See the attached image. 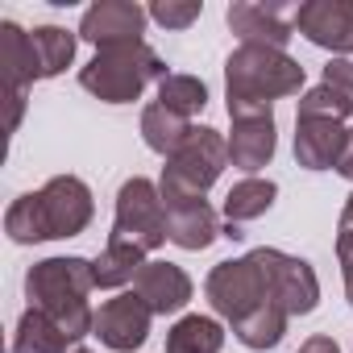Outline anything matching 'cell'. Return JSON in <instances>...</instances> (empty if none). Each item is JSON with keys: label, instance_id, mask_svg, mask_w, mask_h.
Here are the masks:
<instances>
[{"label": "cell", "instance_id": "14", "mask_svg": "<svg viewBox=\"0 0 353 353\" xmlns=\"http://www.w3.org/2000/svg\"><path fill=\"white\" fill-rule=\"evenodd\" d=\"M133 291L150 303L154 316H170V312H183L188 299H192V279L183 266H174V262H145Z\"/></svg>", "mask_w": 353, "mask_h": 353}, {"label": "cell", "instance_id": "28", "mask_svg": "<svg viewBox=\"0 0 353 353\" xmlns=\"http://www.w3.org/2000/svg\"><path fill=\"white\" fill-rule=\"evenodd\" d=\"M336 258H341V274H345V295L353 303V225L349 221L336 225Z\"/></svg>", "mask_w": 353, "mask_h": 353}, {"label": "cell", "instance_id": "1", "mask_svg": "<svg viewBox=\"0 0 353 353\" xmlns=\"http://www.w3.org/2000/svg\"><path fill=\"white\" fill-rule=\"evenodd\" d=\"M92 192L75 174H54L42 192L17 196L5 212V233L17 245L34 241H59V237H79L92 225Z\"/></svg>", "mask_w": 353, "mask_h": 353}, {"label": "cell", "instance_id": "21", "mask_svg": "<svg viewBox=\"0 0 353 353\" xmlns=\"http://www.w3.org/2000/svg\"><path fill=\"white\" fill-rule=\"evenodd\" d=\"M141 266H145V250L129 241H108L92 262V274H96V287H125V283H137Z\"/></svg>", "mask_w": 353, "mask_h": 353}, {"label": "cell", "instance_id": "23", "mask_svg": "<svg viewBox=\"0 0 353 353\" xmlns=\"http://www.w3.org/2000/svg\"><path fill=\"white\" fill-rule=\"evenodd\" d=\"M274 196H279V188H274L270 179H241V183H233V192L225 196V221H229V225L258 221V216L270 212Z\"/></svg>", "mask_w": 353, "mask_h": 353}, {"label": "cell", "instance_id": "25", "mask_svg": "<svg viewBox=\"0 0 353 353\" xmlns=\"http://www.w3.org/2000/svg\"><path fill=\"white\" fill-rule=\"evenodd\" d=\"M158 104L170 108V112H179L183 121H192L196 112H204L208 88H204V79H196V75H166V79L158 83Z\"/></svg>", "mask_w": 353, "mask_h": 353}, {"label": "cell", "instance_id": "26", "mask_svg": "<svg viewBox=\"0 0 353 353\" xmlns=\"http://www.w3.org/2000/svg\"><path fill=\"white\" fill-rule=\"evenodd\" d=\"M353 112V104L336 92V88H328L324 79L312 88V92H303V100H299V117H328V121H345Z\"/></svg>", "mask_w": 353, "mask_h": 353}, {"label": "cell", "instance_id": "30", "mask_svg": "<svg viewBox=\"0 0 353 353\" xmlns=\"http://www.w3.org/2000/svg\"><path fill=\"white\" fill-rule=\"evenodd\" d=\"M5 104H9L5 129H9V133H17V125H21V112H26V92H5Z\"/></svg>", "mask_w": 353, "mask_h": 353}, {"label": "cell", "instance_id": "20", "mask_svg": "<svg viewBox=\"0 0 353 353\" xmlns=\"http://www.w3.org/2000/svg\"><path fill=\"white\" fill-rule=\"evenodd\" d=\"M67 345H75V341L46 312L26 307V316L17 320V332H13V353H67Z\"/></svg>", "mask_w": 353, "mask_h": 353}, {"label": "cell", "instance_id": "8", "mask_svg": "<svg viewBox=\"0 0 353 353\" xmlns=\"http://www.w3.org/2000/svg\"><path fill=\"white\" fill-rule=\"evenodd\" d=\"M250 254L258 258V266H262V274H266L270 299H274L287 316H307V312H316V303H320V279H316V270H312L303 258H291V254L270 250V245L250 250Z\"/></svg>", "mask_w": 353, "mask_h": 353}, {"label": "cell", "instance_id": "11", "mask_svg": "<svg viewBox=\"0 0 353 353\" xmlns=\"http://www.w3.org/2000/svg\"><path fill=\"white\" fill-rule=\"evenodd\" d=\"M295 34L332 54H353V0H307L295 9Z\"/></svg>", "mask_w": 353, "mask_h": 353}, {"label": "cell", "instance_id": "10", "mask_svg": "<svg viewBox=\"0 0 353 353\" xmlns=\"http://www.w3.org/2000/svg\"><path fill=\"white\" fill-rule=\"evenodd\" d=\"M225 21L241 38V46L283 50L295 38V9L291 5H254V0H237V5H229Z\"/></svg>", "mask_w": 353, "mask_h": 353}, {"label": "cell", "instance_id": "15", "mask_svg": "<svg viewBox=\"0 0 353 353\" xmlns=\"http://www.w3.org/2000/svg\"><path fill=\"white\" fill-rule=\"evenodd\" d=\"M216 237H225V229L208 200L166 204V241H174L179 250H208Z\"/></svg>", "mask_w": 353, "mask_h": 353}, {"label": "cell", "instance_id": "27", "mask_svg": "<svg viewBox=\"0 0 353 353\" xmlns=\"http://www.w3.org/2000/svg\"><path fill=\"white\" fill-rule=\"evenodd\" d=\"M200 13H204L200 0H154L150 5V17L162 30H188V26L200 21Z\"/></svg>", "mask_w": 353, "mask_h": 353}, {"label": "cell", "instance_id": "29", "mask_svg": "<svg viewBox=\"0 0 353 353\" xmlns=\"http://www.w3.org/2000/svg\"><path fill=\"white\" fill-rule=\"evenodd\" d=\"M324 83L336 88V92L353 104V59H332V63L324 67Z\"/></svg>", "mask_w": 353, "mask_h": 353}, {"label": "cell", "instance_id": "6", "mask_svg": "<svg viewBox=\"0 0 353 353\" xmlns=\"http://www.w3.org/2000/svg\"><path fill=\"white\" fill-rule=\"evenodd\" d=\"M108 241H129L137 250H158L166 245V204H162V192L133 174L129 183H121L117 192V216H112V237Z\"/></svg>", "mask_w": 353, "mask_h": 353}, {"label": "cell", "instance_id": "34", "mask_svg": "<svg viewBox=\"0 0 353 353\" xmlns=\"http://www.w3.org/2000/svg\"><path fill=\"white\" fill-rule=\"evenodd\" d=\"M75 353H92V349H75Z\"/></svg>", "mask_w": 353, "mask_h": 353}, {"label": "cell", "instance_id": "2", "mask_svg": "<svg viewBox=\"0 0 353 353\" xmlns=\"http://www.w3.org/2000/svg\"><path fill=\"white\" fill-rule=\"evenodd\" d=\"M92 287H96V274L88 258H42L26 274L30 307L46 312L71 341H83L88 332H96V312L88 303Z\"/></svg>", "mask_w": 353, "mask_h": 353}, {"label": "cell", "instance_id": "31", "mask_svg": "<svg viewBox=\"0 0 353 353\" xmlns=\"http://www.w3.org/2000/svg\"><path fill=\"white\" fill-rule=\"evenodd\" d=\"M336 174L353 183V129H345V145H341V158H336Z\"/></svg>", "mask_w": 353, "mask_h": 353}, {"label": "cell", "instance_id": "18", "mask_svg": "<svg viewBox=\"0 0 353 353\" xmlns=\"http://www.w3.org/2000/svg\"><path fill=\"white\" fill-rule=\"evenodd\" d=\"M192 121H183L179 112H170V108H162V104H145L141 108V137H145V145L154 150V154H162V158H174L183 150V141L192 137Z\"/></svg>", "mask_w": 353, "mask_h": 353}, {"label": "cell", "instance_id": "17", "mask_svg": "<svg viewBox=\"0 0 353 353\" xmlns=\"http://www.w3.org/2000/svg\"><path fill=\"white\" fill-rule=\"evenodd\" d=\"M0 79H5V92H26L38 79L30 34L17 21H0Z\"/></svg>", "mask_w": 353, "mask_h": 353}, {"label": "cell", "instance_id": "5", "mask_svg": "<svg viewBox=\"0 0 353 353\" xmlns=\"http://www.w3.org/2000/svg\"><path fill=\"white\" fill-rule=\"evenodd\" d=\"M225 166H229V141L216 129H208V125L192 129L183 150L174 158H166V166H162V183H158L162 204L204 200V192L221 179Z\"/></svg>", "mask_w": 353, "mask_h": 353}, {"label": "cell", "instance_id": "9", "mask_svg": "<svg viewBox=\"0 0 353 353\" xmlns=\"http://www.w3.org/2000/svg\"><path fill=\"white\" fill-rule=\"evenodd\" d=\"M145 21H150V9L133 5V0H96L79 21V38L92 42L96 50L133 46V42H141Z\"/></svg>", "mask_w": 353, "mask_h": 353}, {"label": "cell", "instance_id": "16", "mask_svg": "<svg viewBox=\"0 0 353 353\" xmlns=\"http://www.w3.org/2000/svg\"><path fill=\"white\" fill-rule=\"evenodd\" d=\"M345 145L341 121L328 117H295V162L307 170H332Z\"/></svg>", "mask_w": 353, "mask_h": 353}, {"label": "cell", "instance_id": "7", "mask_svg": "<svg viewBox=\"0 0 353 353\" xmlns=\"http://www.w3.org/2000/svg\"><path fill=\"white\" fill-rule=\"evenodd\" d=\"M204 295H208L212 312L225 316L229 324L245 320V316L258 312L262 303H274V299H270V287H266V274H262V266H258L254 254L216 262L212 274H208V283H204Z\"/></svg>", "mask_w": 353, "mask_h": 353}, {"label": "cell", "instance_id": "13", "mask_svg": "<svg viewBox=\"0 0 353 353\" xmlns=\"http://www.w3.org/2000/svg\"><path fill=\"white\" fill-rule=\"evenodd\" d=\"M274 112H254V117H233V133H229V162L237 170H245L254 179V170H262L274 158Z\"/></svg>", "mask_w": 353, "mask_h": 353}, {"label": "cell", "instance_id": "3", "mask_svg": "<svg viewBox=\"0 0 353 353\" xmlns=\"http://www.w3.org/2000/svg\"><path fill=\"white\" fill-rule=\"evenodd\" d=\"M303 88V67L287 50H266V46H237L225 59V96H229V117H254V112H274L270 104L283 96H295Z\"/></svg>", "mask_w": 353, "mask_h": 353}, {"label": "cell", "instance_id": "12", "mask_svg": "<svg viewBox=\"0 0 353 353\" xmlns=\"http://www.w3.org/2000/svg\"><path fill=\"white\" fill-rule=\"evenodd\" d=\"M150 320H154L150 303L137 291H121L117 299H108L96 312V336H100V345H108L117 353H133L137 345H145Z\"/></svg>", "mask_w": 353, "mask_h": 353}, {"label": "cell", "instance_id": "19", "mask_svg": "<svg viewBox=\"0 0 353 353\" xmlns=\"http://www.w3.org/2000/svg\"><path fill=\"white\" fill-rule=\"evenodd\" d=\"M75 42H79V34H67V30H59V26H38V30L30 34L34 63H38V79L63 75V71L75 63Z\"/></svg>", "mask_w": 353, "mask_h": 353}, {"label": "cell", "instance_id": "4", "mask_svg": "<svg viewBox=\"0 0 353 353\" xmlns=\"http://www.w3.org/2000/svg\"><path fill=\"white\" fill-rule=\"evenodd\" d=\"M162 79H166V63L145 42L96 50V59L79 71V88L104 104H133L145 92V83H162Z\"/></svg>", "mask_w": 353, "mask_h": 353}, {"label": "cell", "instance_id": "33", "mask_svg": "<svg viewBox=\"0 0 353 353\" xmlns=\"http://www.w3.org/2000/svg\"><path fill=\"white\" fill-rule=\"evenodd\" d=\"M341 221H349V225H353V196H349V204H345V212H341Z\"/></svg>", "mask_w": 353, "mask_h": 353}, {"label": "cell", "instance_id": "32", "mask_svg": "<svg viewBox=\"0 0 353 353\" xmlns=\"http://www.w3.org/2000/svg\"><path fill=\"white\" fill-rule=\"evenodd\" d=\"M299 353H341V349H336L332 336H307V341L299 345Z\"/></svg>", "mask_w": 353, "mask_h": 353}, {"label": "cell", "instance_id": "24", "mask_svg": "<svg viewBox=\"0 0 353 353\" xmlns=\"http://www.w3.org/2000/svg\"><path fill=\"white\" fill-rule=\"evenodd\" d=\"M287 312L279 307V303H262L258 312H250L245 320H237L233 324V336L245 345V349H274L279 341H283V332H287Z\"/></svg>", "mask_w": 353, "mask_h": 353}, {"label": "cell", "instance_id": "22", "mask_svg": "<svg viewBox=\"0 0 353 353\" xmlns=\"http://www.w3.org/2000/svg\"><path fill=\"white\" fill-rule=\"evenodd\" d=\"M225 328L212 316H183L166 332V353H221Z\"/></svg>", "mask_w": 353, "mask_h": 353}]
</instances>
